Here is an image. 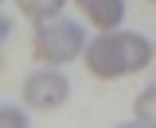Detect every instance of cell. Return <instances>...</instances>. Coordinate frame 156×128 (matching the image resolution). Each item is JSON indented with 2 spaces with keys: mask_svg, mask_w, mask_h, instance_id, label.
<instances>
[{
  "mask_svg": "<svg viewBox=\"0 0 156 128\" xmlns=\"http://www.w3.org/2000/svg\"><path fill=\"white\" fill-rule=\"evenodd\" d=\"M156 55V43L140 35V31H98V39L86 47V70L101 78V82H113V78H129V74H140Z\"/></svg>",
  "mask_w": 156,
  "mask_h": 128,
  "instance_id": "cell-1",
  "label": "cell"
},
{
  "mask_svg": "<svg viewBox=\"0 0 156 128\" xmlns=\"http://www.w3.org/2000/svg\"><path fill=\"white\" fill-rule=\"evenodd\" d=\"M86 35L78 23H66V19H43L35 23V39H31V55L43 66H66L74 62L78 55H86Z\"/></svg>",
  "mask_w": 156,
  "mask_h": 128,
  "instance_id": "cell-2",
  "label": "cell"
},
{
  "mask_svg": "<svg viewBox=\"0 0 156 128\" xmlns=\"http://www.w3.org/2000/svg\"><path fill=\"white\" fill-rule=\"evenodd\" d=\"M66 97H70V82L58 66H47V70H35L23 78V105L27 109L47 113V109L66 105Z\"/></svg>",
  "mask_w": 156,
  "mask_h": 128,
  "instance_id": "cell-3",
  "label": "cell"
},
{
  "mask_svg": "<svg viewBox=\"0 0 156 128\" xmlns=\"http://www.w3.org/2000/svg\"><path fill=\"white\" fill-rule=\"evenodd\" d=\"M86 23H94L98 31H113L125 19V0H74Z\"/></svg>",
  "mask_w": 156,
  "mask_h": 128,
  "instance_id": "cell-4",
  "label": "cell"
},
{
  "mask_svg": "<svg viewBox=\"0 0 156 128\" xmlns=\"http://www.w3.org/2000/svg\"><path fill=\"white\" fill-rule=\"evenodd\" d=\"M133 120L140 128H156V86H148V89L136 93L133 101Z\"/></svg>",
  "mask_w": 156,
  "mask_h": 128,
  "instance_id": "cell-5",
  "label": "cell"
},
{
  "mask_svg": "<svg viewBox=\"0 0 156 128\" xmlns=\"http://www.w3.org/2000/svg\"><path fill=\"white\" fill-rule=\"evenodd\" d=\"M62 4H66V0H20V8L27 12V19H35V23L55 19L58 12H62Z\"/></svg>",
  "mask_w": 156,
  "mask_h": 128,
  "instance_id": "cell-6",
  "label": "cell"
},
{
  "mask_svg": "<svg viewBox=\"0 0 156 128\" xmlns=\"http://www.w3.org/2000/svg\"><path fill=\"white\" fill-rule=\"evenodd\" d=\"M0 120H4V128H12V124L23 128V124H27V116H23L20 109H12V105H4V116H0Z\"/></svg>",
  "mask_w": 156,
  "mask_h": 128,
  "instance_id": "cell-7",
  "label": "cell"
},
{
  "mask_svg": "<svg viewBox=\"0 0 156 128\" xmlns=\"http://www.w3.org/2000/svg\"><path fill=\"white\" fill-rule=\"evenodd\" d=\"M148 4H156V0H148Z\"/></svg>",
  "mask_w": 156,
  "mask_h": 128,
  "instance_id": "cell-8",
  "label": "cell"
}]
</instances>
